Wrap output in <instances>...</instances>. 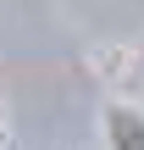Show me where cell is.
Returning a JSON list of instances; mask_svg holds the SVG:
<instances>
[{"label":"cell","mask_w":144,"mask_h":150,"mask_svg":"<svg viewBox=\"0 0 144 150\" xmlns=\"http://www.w3.org/2000/svg\"><path fill=\"white\" fill-rule=\"evenodd\" d=\"M100 128H105V150H144V106L111 100L100 111Z\"/></svg>","instance_id":"obj_1"}]
</instances>
